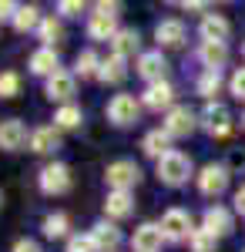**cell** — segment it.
I'll use <instances>...</instances> for the list:
<instances>
[{
    "label": "cell",
    "instance_id": "cell-35",
    "mask_svg": "<svg viewBox=\"0 0 245 252\" xmlns=\"http://www.w3.org/2000/svg\"><path fill=\"white\" fill-rule=\"evenodd\" d=\"M57 17L61 20H74V17H81L84 14V3L81 0H57Z\"/></svg>",
    "mask_w": 245,
    "mask_h": 252
},
{
    "label": "cell",
    "instance_id": "cell-42",
    "mask_svg": "<svg viewBox=\"0 0 245 252\" xmlns=\"http://www.w3.org/2000/svg\"><path fill=\"white\" fill-rule=\"evenodd\" d=\"M242 128H245V111H242Z\"/></svg>",
    "mask_w": 245,
    "mask_h": 252
},
{
    "label": "cell",
    "instance_id": "cell-14",
    "mask_svg": "<svg viewBox=\"0 0 245 252\" xmlns=\"http://www.w3.org/2000/svg\"><path fill=\"white\" fill-rule=\"evenodd\" d=\"M27 141H31V135H27V125L20 118H3L0 121V152H20Z\"/></svg>",
    "mask_w": 245,
    "mask_h": 252
},
{
    "label": "cell",
    "instance_id": "cell-26",
    "mask_svg": "<svg viewBox=\"0 0 245 252\" xmlns=\"http://www.w3.org/2000/svg\"><path fill=\"white\" fill-rule=\"evenodd\" d=\"M37 40H40V47H57L64 40V20L57 14H44V20L37 27Z\"/></svg>",
    "mask_w": 245,
    "mask_h": 252
},
{
    "label": "cell",
    "instance_id": "cell-36",
    "mask_svg": "<svg viewBox=\"0 0 245 252\" xmlns=\"http://www.w3.org/2000/svg\"><path fill=\"white\" fill-rule=\"evenodd\" d=\"M228 94L235 101H245V67H235V74L228 78Z\"/></svg>",
    "mask_w": 245,
    "mask_h": 252
},
{
    "label": "cell",
    "instance_id": "cell-5",
    "mask_svg": "<svg viewBox=\"0 0 245 252\" xmlns=\"http://www.w3.org/2000/svg\"><path fill=\"white\" fill-rule=\"evenodd\" d=\"M71 185H74V178H71V168L64 161H47L37 172V189L44 195H67Z\"/></svg>",
    "mask_w": 245,
    "mask_h": 252
},
{
    "label": "cell",
    "instance_id": "cell-8",
    "mask_svg": "<svg viewBox=\"0 0 245 252\" xmlns=\"http://www.w3.org/2000/svg\"><path fill=\"white\" fill-rule=\"evenodd\" d=\"M44 94H47V101H57V108L61 104H71V97L77 94V78L74 71H57V74H51V78L44 81Z\"/></svg>",
    "mask_w": 245,
    "mask_h": 252
},
{
    "label": "cell",
    "instance_id": "cell-23",
    "mask_svg": "<svg viewBox=\"0 0 245 252\" xmlns=\"http://www.w3.org/2000/svg\"><path fill=\"white\" fill-rule=\"evenodd\" d=\"M111 54H118V58H124V61L131 58V54H141V34L134 27H121L111 40Z\"/></svg>",
    "mask_w": 245,
    "mask_h": 252
},
{
    "label": "cell",
    "instance_id": "cell-45",
    "mask_svg": "<svg viewBox=\"0 0 245 252\" xmlns=\"http://www.w3.org/2000/svg\"><path fill=\"white\" fill-rule=\"evenodd\" d=\"M242 252H245V249H242Z\"/></svg>",
    "mask_w": 245,
    "mask_h": 252
},
{
    "label": "cell",
    "instance_id": "cell-37",
    "mask_svg": "<svg viewBox=\"0 0 245 252\" xmlns=\"http://www.w3.org/2000/svg\"><path fill=\"white\" fill-rule=\"evenodd\" d=\"M94 14H101V17H111V20H118L121 17V3H108V0H97L94 3Z\"/></svg>",
    "mask_w": 245,
    "mask_h": 252
},
{
    "label": "cell",
    "instance_id": "cell-3",
    "mask_svg": "<svg viewBox=\"0 0 245 252\" xmlns=\"http://www.w3.org/2000/svg\"><path fill=\"white\" fill-rule=\"evenodd\" d=\"M228 182H232V172H228V165H222V161H208V165H202L198 175H195V185H198V192L205 195V198L225 195Z\"/></svg>",
    "mask_w": 245,
    "mask_h": 252
},
{
    "label": "cell",
    "instance_id": "cell-27",
    "mask_svg": "<svg viewBox=\"0 0 245 252\" xmlns=\"http://www.w3.org/2000/svg\"><path fill=\"white\" fill-rule=\"evenodd\" d=\"M40 232H44V239H71V219L64 212H47L44 215V222H40Z\"/></svg>",
    "mask_w": 245,
    "mask_h": 252
},
{
    "label": "cell",
    "instance_id": "cell-43",
    "mask_svg": "<svg viewBox=\"0 0 245 252\" xmlns=\"http://www.w3.org/2000/svg\"><path fill=\"white\" fill-rule=\"evenodd\" d=\"M0 205H3V192H0Z\"/></svg>",
    "mask_w": 245,
    "mask_h": 252
},
{
    "label": "cell",
    "instance_id": "cell-2",
    "mask_svg": "<svg viewBox=\"0 0 245 252\" xmlns=\"http://www.w3.org/2000/svg\"><path fill=\"white\" fill-rule=\"evenodd\" d=\"M104 185L108 192H134L141 185V165H134L131 158H118L104 168Z\"/></svg>",
    "mask_w": 245,
    "mask_h": 252
},
{
    "label": "cell",
    "instance_id": "cell-13",
    "mask_svg": "<svg viewBox=\"0 0 245 252\" xmlns=\"http://www.w3.org/2000/svg\"><path fill=\"white\" fill-rule=\"evenodd\" d=\"M91 239H94L97 252H118L124 246V235L118 229V222H108V219H97L91 225Z\"/></svg>",
    "mask_w": 245,
    "mask_h": 252
},
{
    "label": "cell",
    "instance_id": "cell-44",
    "mask_svg": "<svg viewBox=\"0 0 245 252\" xmlns=\"http://www.w3.org/2000/svg\"><path fill=\"white\" fill-rule=\"evenodd\" d=\"M242 54H245V40H242Z\"/></svg>",
    "mask_w": 245,
    "mask_h": 252
},
{
    "label": "cell",
    "instance_id": "cell-25",
    "mask_svg": "<svg viewBox=\"0 0 245 252\" xmlns=\"http://www.w3.org/2000/svg\"><path fill=\"white\" fill-rule=\"evenodd\" d=\"M131 74V67H128V61L118 58V54H108V58L101 61V71H97V81L101 84H121V81Z\"/></svg>",
    "mask_w": 245,
    "mask_h": 252
},
{
    "label": "cell",
    "instance_id": "cell-1",
    "mask_svg": "<svg viewBox=\"0 0 245 252\" xmlns=\"http://www.w3.org/2000/svg\"><path fill=\"white\" fill-rule=\"evenodd\" d=\"M154 168H158V178H161V185H168V189H182V185H188V178H195V165H191V158L185 152H168V155L161 158V161H154Z\"/></svg>",
    "mask_w": 245,
    "mask_h": 252
},
{
    "label": "cell",
    "instance_id": "cell-20",
    "mask_svg": "<svg viewBox=\"0 0 245 252\" xmlns=\"http://www.w3.org/2000/svg\"><path fill=\"white\" fill-rule=\"evenodd\" d=\"M27 67H31V74H37V78H51V74H57L61 71V58H57L54 47H37L34 54H31V61H27Z\"/></svg>",
    "mask_w": 245,
    "mask_h": 252
},
{
    "label": "cell",
    "instance_id": "cell-19",
    "mask_svg": "<svg viewBox=\"0 0 245 252\" xmlns=\"http://www.w3.org/2000/svg\"><path fill=\"white\" fill-rule=\"evenodd\" d=\"M134 215V192H108L104 198V219L108 222H121Z\"/></svg>",
    "mask_w": 245,
    "mask_h": 252
},
{
    "label": "cell",
    "instance_id": "cell-11",
    "mask_svg": "<svg viewBox=\"0 0 245 252\" xmlns=\"http://www.w3.org/2000/svg\"><path fill=\"white\" fill-rule=\"evenodd\" d=\"M141 108H148V111H165V115H168L171 108H175V88H171V81L145 84V91H141Z\"/></svg>",
    "mask_w": 245,
    "mask_h": 252
},
{
    "label": "cell",
    "instance_id": "cell-4",
    "mask_svg": "<svg viewBox=\"0 0 245 252\" xmlns=\"http://www.w3.org/2000/svg\"><path fill=\"white\" fill-rule=\"evenodd\" d=\"M104 115L111 121L114 128H131L141 121V97L134 94H114L108 101V108H104Z\"/></svg>",
    "mask_w": 245,
    "mask_h": 252
},
{
    "label": "cell",
    "instance_id": "cell-28",
    "mask_svg": "<svg viewBox=\"0 0 245 252\" xmlns=\"http://www.w3.org/2000/svg\"><path fill=\"white\" fill-rule=\"evenodd\" d=\"M84 125V111H81V104H61L54 111V128L57 131H77Z\"/></svg>",
    "mask_w": 245,
    "mask_h": 252
},
{
    "label": "cell",
    "instance_id": "cell-18",
    "mask_svg": "<svg viewBox=\"0 0 245 252\" xmlns=\"http://www.w3.org/2000/svg\"><path fill=\"white\" fill-rule=\"evenodd\" d=\"M27 148H31V152H37V155H54L57 148H61V131H57L54 125H40V128L31 131Z\"/></svg>",
    "mask_w": 245,
    "mask_h": 252
},
{
    "label": "cell",
    "instance_id": "cell-7",
    "mask_svg": "<svg viewBox=\"0 0 245 252\" xmlns=\"http://www.w3.org/2000/svg\"><path fill=\"white\" fill-rule=\"evenodd\" d=\"M198 128L212 138H225L232 131V111H228L222 101H208L198 115Z\"/></svg>",
    "mask_w": 245,
    "mask_h": 252
},
{
    "label": "cell",
    "instance_id": "cell-29",
    "mask_svg": "<svg viewBox=\"0 0 245 252\" xmlns=\"http://www.w3.org/2000/svg\"><path fill=\"white\" fill-rule=\"evenodd\" d=\"M40 20H44V14H40L34 3H20V10H17V17H14L10 27H14L17 34H37Z\"/></svg>",
    "mask_w": 245,
    "mask_h": 252
},
{
    "label": "cell",
    "instance_id": "cell-40",
    "mask_svg": "<svg viewBox=\"0 0 245 252\" xmlns=\"http://www.w3.org/2000/svg\"><path fill=\"white\" fill-rule=\"evenodd\" d=\"M232 212L245 215V185H242V189H235V195H232Z\"/></svg>",
    "mask_w": 245,
    "mask_h": 252
},
{
    "label": "cell",
    "instance_id": "cell-31",
    "mask_svg": "<svg viewBox=\"0 0 245 252\" xmlns=\"http://www.w3.org/2000/svg\"><path fill=\"white\" fill-rule=\"evenodd\" d=\"M222 84H225L222 71H202V78L195 81V91L205 97V101H215V94L222 91Z\"/></svg>",
    "mask_w": 245,
    "mask_h": 252
},
{
    "label": "cell",
    "instance_id": "cell-17",
    "mask_svg": "<svg viewBox=\"0 0 245 252\" xmlns=\"http://www.w3.org/2000/svg\"><path fill=\"white\" fill-rule=\"evenodd\" d=\"M228 34H232V24L222 14H205L198 24V37L212 40V44H228Z\"/></svg>",
    "mask_w": 245,
    "mask_h": 252
},
{
    "label": "cell",
    "instance_id": "cell-16",
    "mask_svg": "<svg viewBox=\"0 0 245 252\" xmlns=\"http://www.w3.org/2000/svg\"><path fill=\"white\" fill-rule=\"evenodd\" d=\"M161 242H165L161 225L158 222H141L131 235V252H161Z\"/></svg>",
    "mask_w": 245,
    "mask_h": 252
},
{
    "label": "cell",
    "instance_id": "cell-24",
    "mask_svg": "<svg viewBox=\"0 0 245 252\" xmlns=\"http://www.w3.org/2000/svg\"><path fill=\"white\" fill-rule=\"evenodd\" d=\"M84 31H88V37L94 40V44H111L114 34H118L121 27H118V20H111V17L91 14V17H88V27H84Z\"/></svg>",
    "mask_w": 245,
    "mask_h": 252
},
{
    "label": "cell",
    "instance_id": "cell-30",
    "mask_svg": "<svg viewBox=\"0 0 245 252\" xmlns=\"http://www.w3.org/2000/svg\"><path fill=\"white\" fill-rule=\"evenodd\" d=\"M101 61L104 58H97V51H81L74 58V78H81V81H88V78H97V71H101Z\"/></svg>",
    "mask_w": 245,
    "mask_h": 252
},
{
    "label": "cell",
    "instance_id": "cell-15",
    "mask_svg": "<svg viewBox=\"0 0 245 252\" xmlns=\"http://www.w3.org/2000/svg\"><path fill=\"white\" fill-rule=\"evenodd\" d=\"M154 40H158V51H161V47H182V44L188 40V27H185V20L165 17L158 27H154Z\"/></svg>",
    "mask_w": 245,
    "mask_h": 252
},
{
    "label": "cell",
    "instance_id": "cell-10",
    "mask_svg": "<svg viewBox=\"0 0 245 252\" xmlns=\"http://www.w3.org/2000/svg\"><path fill=\"white\" fill-rule=\"evenodd\" d=\"M161 128L168 131L171 138H188L195 128H198V115L191 111L188 104H175L168 115H165V121H161Z\"/></svg>",
    "mask_w": 245,
    "mask_h": 252
},
{
    "label": "cell",
    "instance_id": "cell-22",
    "mask_svg": "<svg viewBox=\"0 0 245 252\" xmlns=\"http://www.w3.org/2000/svg\"><path fill=\"white\" fill-rule=\"evenodd\" d=\"M198 61L205 71H222L228 64V44H212V40H202L198 44Z\"/></svg>",
    "mask_w": 245,
    "mask_h": 252
},
{
    "label": "cell",
    "instance_id": "cell-41",
    "mask_svg": "<svg viewBox=\"0 0 245 252\" xmlns=\"http://www.w3.org/2000/svg\"><path fill=\"white\" fill-rule=\"evenodd\" d=\"M178 7L182 10H208V3H202V0H182Z\"/></svg>",
    "mask_w": 245,
    "mask_h": 252
},
{
    "label": "cell",
    "instance_id": "cell-9",
    "mask_svg": "<svg viewBox=\"0 0 245 252\" xmlns=\"http://www.w3.org/2000/svg\"><path fill=\"white\" fill-rule=\"evenodd\" d=\"M165 71H168V61L161 51H141L138 61H134V74L145 81V84H158V81H168L165 78Z\"/></svg>",
    "mask_w": 245,
    "mask_h": 252
},
{
    "label": "cell",
    "instance_id": "cell-6",
    "mask_svg": "<svg viewBox=\"0 0 245 252\" xmlns=\"http://www.w3.org/2000/svg\"><path fill=\"white\" fill-rule=\"evenodd\" d=\"M161 235H165V242L171 246H178V242H188V235L195 232V225H191V212L188 209H168V212L161 215Z\"/></svg>",
    "mask_w": 245,
    "mask_h": 252
},
{
    "label": "cell",
    "instance_id": "cell-39",
    "mask_svg": "<svg viewBox=\"0 0 245 252\" xmlns=\"http://www.w3.org/2000/svg\"><path fill=\"white\" fill-rule=\"evenodd\" d=\"M10 252H40V242L37 239H17Z\"/></svg>",
    "mask_w": 245,
    "mask_h": 252
},
{
    "label": "cell",
    "instance_id": "cell-33",
    "mask_svg": "<svg viewBox=\"0 0 245 252\" xmlns=\"http://www.w3.org/2000/svg\"><path fill=\"white\" fill-rule=\"evenodd\" d=\"M20 74L17 71H0V97H17L20 94Z\"/></svg>",
    "mask_w": 245,
    "mask_h": 252
},
{
    "label": "cell",
    "instance_id": "cell-32",
    "mask_svg": "<svg viewBox=\"0 0 245 252\" xmlns=\"http://www.w3.org/2000/svg\"><path fill=\"white\" fill-rule=\"evenodd\" d=\"M188 249H191V252H215V249H218V239L198 225V229L188 235Z\"/></svg>",
    "mask_w": 245,
    "mask_h": 252
},
{
    "label": "cell",
    "instance_id": "cell-34",
    "mask_svg": "<svg viewBox=\"0 0 245 252\" xmlns=\"http://www.w3.org/2000/svg\"><path fill=\"white\" fill-rule=\"evenodd\" d=\"M64 252H97V246H94V239H91V232H74L67 242H64Z\"/></svg>",
    "mask_w": 245,
    "mask_h": 252
},
{
    "label": "cell",
    "instance_id": "cell-38",
    "mask_svg": "<svg viewBox=\"0 0 245 252\" xmlns=\"http://www.w3.org/2000/svg\"><path fill=\"white\" fill-rule=\"evenodd\" d=\"M17 10H20V3H14V0H0V24H14Z\"/></svg>",
    "mask_w": 245,
    "mask_h": 252
},
{
    "label": "cell",
    "instance_id": "cell-21",
    "mask_svg": "<svg viewBox=\"0 0 245 252\" xmlns=\"http://www.w3.org/2000/svg\"><path fill=\"white\" fill-rule=\"evenodd\" d=\"M171 141H175V138H171L165 128H151L148 135L141 138V152H145L148 158H154V161H161L168 152H175V148H171Z\"/></svg>",
    "mask_w": 245,
    "mask_h": 252
},
{
    "label": "cell",
    "instance_id": "cell-12",
    "mask_svg": "<svg viewBox=\"0 0 245 252\" xmlns=\"http://www.w3.org/2000/svg\"><path fill=\"white\" fill-rule=\"evenodd\" d=\"M202 229L212 232L215 239H225V235H232V229H235V212L225 209V205H208L205 215H202Z\"/></svg>",
    "mask_w": 245,
    "mask_h": 252
}]
</instances>
